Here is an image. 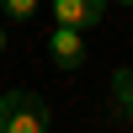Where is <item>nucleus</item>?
I'll use <instances>...</instances> for the list:
<instances>
[{
	"label": "nucleus",
	"mask_w": 133,
	"mask_h": 133,
	"mask_svg": "<svg viewBox=\"0 0 133 133\" xmlns=\"http://www.w3.org/2000/svg\"><path fill=\"white\" fill-rule=\"evenodd\" d=\"M0 133H48V107L37 91H5L0 96Z\"/></svg>",
	"instance_id": "1"
},
{
	"label": "nucleus",
	"mask_w": 133,
	"mask_h": 133,
	"mask_svg": "<svg viewBox=\"0 0 133 133\" xmlns=\"http://www.w3.org/2000/svg\"><path fill=\"white\" fill-rule=\"evenodd\" d=\"M107 21V0H53V27H75L91 32Z\"/></svg>",
	"instance_id": "2"
},
{
	"label": "nucleus",
	"mask_w": 133,
	"mask_h": 133,
	"mask_svg": "<svg viewBox=\"0 0 133 133\" xmlns=\"http://www.w3.org/2000/svg\"><path fill=\"white\" fill-rule=\"evenodd\" d=\"M48 53H53V64H59V69H80V64H85V32H75V27H53V32H48Z\"/></svg>",
	"instance_id": "3"
},
{
	"label": "nucleus",
	"mask_w": 133,
	"mask_h": 133,
	"mask_svg": "<svg viewBox=\"0 0 133 133\" xmlns=\"http://www.w3.org/2000/svg\"><path fill=\"white\" fill-rule=\"evenodd\" d=\"M112 112L133 128V69H117L112 75Z\"/></svg>",
	"instance_id": "4"
},
{
	"label": "nucleus",
	"mask_w": 133,
	"mask_h": 133,
	"mask_svg": "<svg viewBox=\"0 0 133 133\" xmlns=\"http://www.w3.org/2000/svg\"><path fill=\"white\" fill-rule=\"evenodd\" d=\"M37 5H43V0H0V11H5L11 21H27V16H37Z\"/></svg>",
	"instance_id": "5"
},
{
	"label": "nucleus",
	"mask_w": 133,
	"mask_h": 133,
	"mask_svg": "<svg viewBox=\"0 0 133 133\" xmlns=\"http://www.w3.org/2000/svg\"><path fill=\"white\" fill-rule=\"evenodd\" d=\"M0 53H5V27H0Z\"/></svg>",
	"instance_id": "6"
},
{
	"label": "nucleus",
	"mask_w": 133,
	"mask_h": 133,
	"mask_svg": "<svg viewBox=\"0 0 133 133\" xmlns=\"http://www.w3.org/2000/svg\"><path fill=\"white\" fill-rule=\"evenodd\" d=\"M117 5H133V0H117Z\"/></svg>",
	"instance_id": "7"
}]
</instances>
